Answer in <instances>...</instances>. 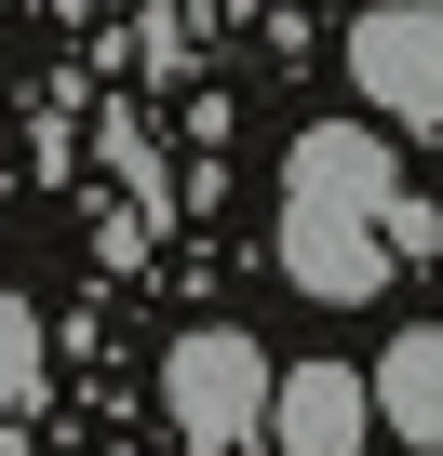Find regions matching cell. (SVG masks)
<instances>
[{"label":"cell","mask_w":443,"mask_h":456,"mask_svg":"<svg viewBox=\"0 0 443 456\" xmlns=\"http://www.w3.org/2000/svg\"><path fill=\"white\" fill-rule=\"evenodd\" d=\"M349 94L390 134H443V0H376L349 28Z\"/></svg>","instance_id":"3957f363"},{"label":"cell","mask_w":443,"mask_h":456,"mask_svg":"<svg viewBox=\"0 0 443 456\" xmlns=\"http://www.w3.org/2000/svg\"><path fill=\"white\" fill-rule=\"evenodd\" d=\"M14 403H41V309L0 296V416H14Z\"/></svg>","instance_id":"8992f818"},{"label":"cell","mask_w":443,"mask_h":456,"mask_svg":"<svg viewBox=\"0 0 443 456\" xmlns=\"http://www.w3.org/2000/svg\"><path fill=\"white\" fill-rule=\"evenodd\" d=\"M390 201H403L390 134H376V121H309L296 161H283V282L323 296V309H363V296L403 269Z\"/></svg>","instance_id":"6da1fadb"},{"label":"cell","mask_w":443,"mask_h":456,"mask_svg":"<svg viewBox=\"0 0 443 456\" xmlns=\"http://www.w3.org/2000/svg\"><path fill=\"white\" fill-rule=\"evenodd\" d=\"M269 403H283V376H269V349H256L242 322H201V336H175V349H161V416H175V443H188V456L269 443Z\"/></svg>","instance_id":"7a4b0ae2"},{"label":"cell","mask_w":443,"mask_h":456,"mask_svg":"<svg viewBox=\"0 0 443 456\" xmlns=\"http://www.w3.org/2000/svg\"><path fill=\"white\" fill-rule=\"evenodd\" d=\"M376 429L416 443V456H443V322H416V336L376 349Z\"/></svg>","instance_id":"5b68a950"},{"label":"cell","mask_w":443,"mask_h":456,"mask_svg":"<svg viewBox=\"0 0 443 456\" xmlns=\"http://www.w3.org/2000/svg\"><path fill=\"white\" fill-rule=\"evenodd\" d=\"M363 429H376V376L349 362H296L269 403V456H363Z\"/></svg>","instance_id":"277c9868"},{"label":"cell","mask_w":443,"mask_h":456,"mask_svg":"<svg viewBox=\"0 0 443 456\" xmlns=\"http://www.w3.org/2000/svg\"><path fill=\"white\" fill-rule=\"evenodd\" d=\"M390 242H403V256L430 269V256H443V215H430V201H390Z\"/></svg>","instance_id":"52a82bcc"}]
</instances>
